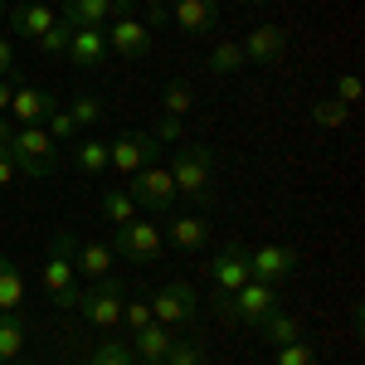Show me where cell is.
I'll list each match as a JSON object with an SVG mask.
<instances>
[{"instance_id":"1","label":"cell","mask_w":365,"mask_h":365,"mask_svg":"<svg viewBox=\"0 0 365 365\" xmlns=\"http://www.w3.org/2000/svg\"><path fill=\"white\" fill-rule=\"evenodd\" d=\"M170 185H175V195H190L195 205H215V151L210 146H180L175 156H170Z\"/></svg>"},{"instance_id":"2","label":"cell","mask_w":365,"mask_h":365,"mask_svg":"<svg viewBox=\"0 0 365 365\" xmlns=\"http://www.w3.org/2000/svg\"><path fill=\"white\" fill-rule=\"evenodd\" d=\"M73 249H78V239L68 234V229H58L54 234V249H49V258H44V273H39V282H44V292H49V302H58V307H78V268H73Z\"/></svg>"},{"instance_id":"3","label":"cell","mask_w":365,"mask_h":365,"mask_svg":"<svg viewBox=\"0 0 365 365\" xmlns=\"http://www.w3.org/2000/svg\"><path fill=\"white\" fill-rule=\"evenodd\" d=\"M5 156L15 161V170H25V175H54V166H58V146L44 127H15Z\"/></svg>"},{"instance_id":"4","label":"cell","mask_w":365,"mask_h":365,"mask_svg":"<svg viewBox=\"0 0 365 365\" xmlns=\"http://www.w3.org/2000/svg\"><path fill=\"white\" fill-rule=\"evenodd\" d=\"M161 249H166V234L161 225H146V220H127L113 234V253H122L127 263H156Z\"/></svg>"},{"instance_id":"5","label":"cell","mask_w":365,"mask_h":365,"mask_svg":"<svg viewBox=\"0 0 365 365\" xmlns=\"http://www.w3.org/2000/svg\"><path fill=\"white\" fill-rule=\"evenodd\" d=\"M127 195L137 200V210H151V215H166L175 205V185H170V170L166 166H141L137 175H127Z\"/></svg>"},{"instance_id":"6","label":"cell","mask_w":365,"mask_h":365,"mask_svg":"<svg viewBox=\"0 0 365 365\" xmlns=\"http://www.w3.org/2000/svg\"><path fill=\"white\" fill-rule=\"evenodd\" d=\"M122 302H127L122 282H117V278H98L93 292H78V307H73V312H83L98 331H113L117 322H122Z\"/></svg>"},{"instance_id":"7","label":"cell","mask_w":365,"mask_h":365,"mask_svg":"<svg viewBox=\"0 0 365 365\" xmlns=\"http://www.w3.org/2000/svg\"><path fill=\"white\" fill-rule=\"evenodd\" d=\"M273 307H278V287L263 282V278H249L244 287H234L229 302H225V312L234 317V322H253V327H258Z\"/></svg>"},{"instance_id":"8","label":"cell","mask_w":365,"mask_h":365,"mask_svg":"<svg viewBox=\"0 0 365 365\" xmlns=\"http://www.w3.org/2000/svg\"><path fill=\"white\" fill-rule=\"evenodd\" d=\"M195 312H200V297H195L190 282H166V287L151 297V317H156L161 327H170V331H175L180 322H190Z\"/></svg>"},{"instance_id":"9","label":"cell","mask_w":365,"mask_h":365,"mask_svg":"<svg viewBox=\"0 0 365 365\" xmlns=\"http://www.w3.org/2000/svg\"><path fill=\"white\" fill-rule=\"evenodd\" d=\"M151 161H156V137L146 132H122L117 141H108V166H117L122 175H137Z\"/></svg>"},{"instance_id":"10","label":"cell","mask_w":365,"mask_h":365,"mask_svg":"<svg viewBox=\"0 0 365 365\" xmlns=\"http://www.w3.org/2000/svg\"><path fill=\"white\" fill-rule=\"evenodd\" d=\"M244 58L249 63H258V68H268V63H278L282 54H287V29L282 25H258V29H249L244 34Z\"/></svg>"},{"instance_id":"11","label":"cell","mask_w":365,"mask_h":365,"mask_svg":"<svg viewBox=\"0 0 365 365\" xmlns=\"http://www.w3.org/2000/svg\"><path fill=\"white\" fill-rule=\"evenodd\" d=\"M108 49L117 58H127V63H137V58L151 54V29L137 25V20H113L108 25Z\"/></svg>"},{"instance_id":"12","label":"cell","mask_w":365,"mask_h":365,"mask_svg":"<svg viewBox=\"0 0 365 365\" xmlns=\"http://www.w3.org/2000/svg\"><path fill=\"white\" fill-rule=\"evenodd\" d=\"M249 273L263 282H278L287 273H297V249H287V244H263V249L249 253Z\"/></svg>"},{"instance_id":"13","label":"cell","mask_w":365,"mask_h":365,"mask_svg":"<svg viewBox=\"0 0 365 365\" xmlns=\"http://www.w3.org/2000/svg\"><path fill=\"white\" fill-rule=\"evenodd\" d=\"M210 278H215V287H220V292H234V287H244V282L253 278L249 273V249H244V244H229V249H220V258H215V263H210Z\"/></svg>"},{"instance_id":"14","label":"cell","mask_w":365,"mask_h":365,"mask_svg":"<svg viewBox=\"0 0 365 365\" xmlns=\"http://www.w3.org/2000/svg\"><path fill=\"white\" fill-rule=\"evenodd\" d=\"M166 10L185 34H210L220 25V0H170Z\"/></svg>"},{"instance_id":"15","label":"cell","mask_w":365,"mask_h":365,"mask_svg":"<svg viewBox=\"0 0 365 365\" xmlns=\"http://www.w3.org/2000/svg\"><path fill=\"white\" fill-rule=\"evenodd\" d=\"M5 20H10L15 34H25V39H39L49 25H58L54 5H44V0H20V5H10V10H5Z\"/></svg>"},{"instance_id":"16","label":"cell","mask_w":365,"mask_h":365,"mask_svg":"<svg viewBox=\"0 0 365 365\" xmlns=\"http://www.w3.org/2000/svg\"><path fill=\"white\" fill-rule=\"evenodd\" d=\"M49 108H54V98L44 93V88H15L10 93V122L15 127H39L44 117H49Z\"/></svg>"},{"instance_id":"17","label":"cell","mask_w":365,"mask_h":365,"mask_svg":"<svg viewBox=\"0 0 365 365\" xmlns=\"http://www.w3.org/2000/svg\"><path fill=\"white\" fill-rule=\"evenodd\" d=\"M103 54H108L103 29H73V34H68V58H73V68H98Z\"/></svg>"},{"instance_id":"18","label":"cell","mask_w":365,"mask_h":365,"mask_svg":"<svg viewBox=\"0 0 365 365\" xmlns=\"http://www.w3.org/2000/svg\"><path fill=\"white\" fill-rule=\"evenodd\" d=\"M63 20L73 29H103L113 20V0H63Z\"/></svg>"},{"instance_id":"19","label":"cell","mask_w":365,"mask_h":365,"mask_svg":"<svg viewBox=\"0 0 365 365\" xmlns=\"http://www.w3.org/2000/svg\"><path fill=\"white\" fill-rule=\"evenodd\" d=\"M166 239L180 253H195V249L210 244V225H205L200 215H180V220H170V225H166Z\"/></svg>"},{"instance_id":"20","label":"cell","mask_w":365,"mask_h":365,"mask_svg":"<svg viewBox=\"0 0 365 365\" xmlns=\"http://www.w3.org/2000/svg\"><path fill=\"white\" fill-rule=\"evenodd\" d=\"M132 341H137L132 356H141V365H161V361H166V351H170V341H175V331L161 327V322H151V327H141Z\"/></svg>"},{"instance_id":"21","label":"cell","mask_w":365,"mask_h":365,"mask_svg":"<svg viewBox=\"0 0 365 365\" xmlns=\"http://www.w3.org/2000/svg\"><path fill=\"white\" fill-rule=\"evenodd\" d=\"M258 336L263 341H273V346H287V341H302V322L292 317V312H282L273 307L263 322H258Z\"/></svg>"},{"instance_id":"22","label":"cell","mask_w":365,"mask_h":365,"mask_svg":"<svg viewBox=\"0 0 365 365\" xmlns=\"http://www.w3.org/2000/svg\"><path fill=\"white\" fill-rule=\"evenodd\" d=\"M25 351V317L20 312H0V365L20 361Z\"/></svg>"},{"instance_id":"23","label":"cell","mask_w":365,"mask_h":365,"mask_svg":"<svg viewBox=\"0 0 365 365\" xmlns=\"http://www.w3.org/2000/svg\"><path fill=\"white\" fill-rule=\"evenodd\" d=\"M73 268H78V273H88V278H108V268H113V249L88 239V244H78V249H73Z\"/></svg>"},{"instance_id":"24","label":"cell","mask_w":365,"mask_h":365,"mask_svg":"<svg viewBox=\"0 0 365 365\" xmlns=\"http://www.w3.org/2000/svg\"><path fill=\"white\" fill-rule=\"evenodd\" d=\"M25 307V278H20V268L0 253V312H20Z\"/></svg>"},{"instance_id":"25","label":"cell","mask_w":365,"mask_h":365,"mask_svg":"<svg viewBox=\"0 0 365 365\" xmlns=\"http://www.w3.org/2000/svg\"><path fill=\"white\" fill-rule=\"evenodd\" d=\"M73 166L83 170V175H103V166H108V141H98V137L73 141Z\"/></svg>"},{"instance_id":"26","label":"cell","mask_w":365,"mask_h":365,"mask_svg":"<svg viewBox=\"0 0 365 365\" xmlns=\"http://www.w3.org/2000/svg\"><path fill=\"white\" fill-rule=\"evenodd\" d=\"M210 68H215V73H239V68H249V58H244V49H239L234 39H220V44L210 49Z\"/></svg>"},{"instance_id":"27","label":"cell","mask_w":365,"mask_h":365,"mask_svg":"<svg viewBox=\"0 0 365 365\" xmlns=\"http://www.w3.org/2000/svg\"><path fill=\"white\" fill-rule=\"evenodd\" d=\"M103 220H108V225H127V220H137V200L127 195V190H108V195H103Z\"/></svg>"},{"instance_id":"28","label":"cell","mask_w":365,"mask_h":365,"mask_svg":"<svg viewBox=\"0 0 365 365\" xmlns=\"http://www.w3.org/2000/svg\"><path fill=\"white\" fill-rule=\"evenodd\" d=\"M39 127H44L54 141H73V137H78V122H73V113H68L63 103H54V108H49V117H44Z\"/></svg>"},{"instance_id":"29","label":"cell","mask_w":365,"mask_h":365,"mask_svg":"<svg viewBox=\"0 0 365 365\" xmlns=\"http://www.w3.org/2000/svg\"><path fill=\"white\" fill-rule=\"evenodd\" d=\"M190 103H195V98H190V88L180 83V78H170L166 93H161V108H166V117H185V113H190Z\"/></svg>"},{"instance_id":"30","label":"cell","mask_w":365,"mask_h":365,"mask_svg":"<svg viewBox=\"0 0 365 365\" xmlns=\"http://www.w3.org/2000/svg\"><path fill=\"white\" fill-rule=\"evenodd\" d=\"M346 117H351V108L336 103V98H327V103L312 108V122H317V127H346Z\"/></svg>"},{"instance_id":"31","label":"cell","mask_w":365,"mask_h":365,"mask_svg":"<svg viewBox=\"0 0 365 365\" xmlns=\"http://www.w3.org/2000/svg\"><path fill=\"white\" fill-rule=\"evenodd\" d=\"M93 365H137V356H132V346H122V341H103V346L93 351Z\"/></svg>"},{"instance_id":"32","label":"cell","mask_w":365,"mask_h":365,"mask_svg":"<svg viewBox=\"0 0 365 365\" xmlns=\"http://www.w3.org/2000/svg\"><path fill=\"white\" fill-rule=\"evenodd\" d=\"M161 365H205V351H200L195 341H170V351H166Z\"/></svg>"},{"instance_id":"33","label":"cell","mask_w":365,"mask_h":365,"mask_svg":"<svg viewBox=\"0 0 365 365\" xmlns=\"http://www.w3.org/2000/svg\"><path fill=\"white\" fill-rule=\"evenodd\" d=\"M68 34H73L68 20H58V25H49L39 34V49H44V54H68Z\"/></svg>"},{"instance_id":"34","label":"cell","mask_w":365,"mask_h":365,"mask_svg":"<svg viewBox=\"0 0 365 365\" xmlns=\"http://www.w3.org/2000/svg\"><path fill=\"white\" fill-rule=\"evenodd\" d=\"M68 113H73V122H78V127H93V122H103V98L83 93V98H78V103H73Z\"/></svg>"},{"instance_id":"35","label":"cell","mask_w":365,"mask_h":365,"mask_svg":"<svg viewBox=\"0 0 365 365\" xmlns=\"http://www.w3.org/2000/svg\"><path fill=\"white\" fill-rule=\"evenodd\" d=\"M278 365H317V351L307 341H287V346H278Z\"/></svg>"},{"instance_id":"36","label":"cell","mask_w":365,"mask_h":365,"mask_svg":"<svg viewBox=\"0 0 365 365\" xmlns=\"http://www.w3.org/2000/svg\"><path fill=\"white\" fill-rule=\"evenodd\" d=\"M122 322H127V331L137 336L141 327H151L156 317H151V302H122Z\"/></svg>"},{"instance_id":"37","label":"cell","mask_w":365,"mask_h":365,"mask_svg":"<svg viewBox=\"0 0 365 365\" xmlns=\"http://www.w3.org/2000/svg\"><path fill=\"white\" fill-rule=\"evenodd\" d=\"M336 103H346V108L361 103V78H356V73H341L336 78Z\"/></svg>"},{"instance_id":"38","label":"cell","mask_w":365,"mask_h":365,"mask_svg":"<svg viewBox=\"0 0 365 365\" xmlns=\"http://www.w3.org/2000/svg\"><path fill=\"white\" fill-rule=\"evenodd\" d=\"M15 73V49H10V39L0 34V78H10Z\"/></svg>"},{"instance_id":"39","label":"cell","mask_w":365,"mask_h":365,"mask_svg":"<svg viewBox=\"0 0 365 365\" xmlns=\"http://www.w3.org/2000/svg\"><path fill=\"white\" fill-rule=\"evenodd\" d=\"M15 175H20V170H15V161L0 151V190H5V185H15Z\"/></svg>"},{"instance_id":"40","label":"cell","mask_w":365,"mask_h":365,"mask_svg":"<svg viewBox=\"0 0 365 365\" xmlns=\"http://www.w3.org/2000/svg\"><path fill=\"white\" fill-rule=\"evenodd\" d=\"M156 137H161V141H180V117H166V122H161V132H156Z\"/></svg>"},{"instance_id":"41","label":"cell","mask_w":365,"mask_h":365,"mask_svg":"<svg viewBox=\"0 0 365 365\" xmlns=\"http://www.w3.org/2000/svg\"><path fill=\"white\" fill-rule=\"evenodd\" d=\"M10 137H15V122H10V117L0 113V151H5V146H10Z\"/></svg>"},{"instance_id":"42","label":"cell","mask_w":365,"mask_h":365,"mask_svg":"<svg viewBox=\"0 0 365 365\" xmlns=\"http://www.w3.org/2000/svg\"><path fill=\"white\" fill-rule=\"evenodd\" d=\"M10 93H15V83H10V78H0V113H10Z\"/></svg>"},{"instance_id":"43","label":"cell","mask_w":365,"mask_h":365,"mask_svg":"<svg viewBox=\"0 0 365 365\" xmlns=\"http://www.w3.org/2000/svg\"><path fill=\"white\" fill-rule=\"evenodd\" d=\"M146 20H151V25H166L170 10H166V5H151V15H146Z\"/></svg>"},{"instance_id":"44","label":"cell","mask_w":365,"mask_h":365,"mask_svg":"<svg viewBox=\"0 0 365 365\" xmlns=\"http://www.w3.org/2000/svg\"><path fill=\"white\" fill-rule=\"evenodd\" d=\"M5 10H10V0H0V20H5Z\"/></svg>"},{"instance_id":"45","label":"cell","mask_w":365,"mask_h":365,"mask_svg":"<svg viewBox=\"0 0 365 365\" xmlns=\"http://www.w3.org/2000/svg\"><path fill=\"white\" fill-rule=\"evenodd\" d=\"M146 5H170V0H146Z\"/></svg>"},{"instance_id":"46","label":"cell","mask_w":365,"mask_h":365,"mask_svg":"<svg viewBox=\"0 0 365 365\" xmlns=\"http://www.w3.org/2000/svg\"><path fill=\"white\" fill-rule=\"evenodd\" d=\"M10 365H29V361H10Z\"/></svg>"}]
</instances>
